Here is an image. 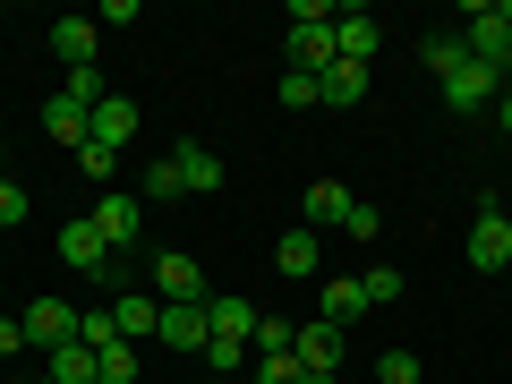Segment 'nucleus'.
Masks as SVG:
<instances>
[{"label":"nucleus","mask_w":512,"mask_h":384,"mask_svg":"<svg viewBox=\"0 0 512 384\" xmlns=\"http://www.w3.org/2000/svg\"><path fill=\"white\" fill-rule=\"evenodd\" d=\"M461 52L487 60V69H504V52H512V0H470V9H461Z\"/></svg>","instance_id":"nucleus-1"},{"label":"nucleus","mask_w":512,"mask_h":384,"mask_svg":"<svg viewBox=\"0 0 512 384\" xmlns=\"http://www.w3.org/2000/svg\"><path fill=\"white\" fill-rule=\"evenodd\" d=\"M86 222L103 231V248H111V256H128L137 239H146V197H137V188H103Z\"/></svg>","instance_id":"nucleus-2"},{"label":"nucleus","mask_w":512,"mask_h":384,"mask_svg":"<svg viewBox=\"0 0 512 384\" xmlns=\"http://www.w3.org/2000/svg\"><path fill=\"white\" fill-rule=\"evenodd\" d=\"M60 265H69V274H86V282H103V291L120 282V256L103 248V231H94L86 214H77V222H60Z\"/></svg>","instance_id":"nucleus-3"},{"label":"nucleus","mask_w":512,"mask_h":384,"mask_svg":"<svg viewBox=\"0 0 512 384\" xmlns=\"http://www.w3.org/2000/svg\"><path fill=\"white\" fill-rule=\"evenodd\" d=\"M461 256H470V274H504V265H512V214H504V205H478V222H470V248H461Z\"/></svg>","instance_id":"nucleus-4"},{"label":"nucleus","mask_w":512,"mask_h":384,"mask_svg":"<svg viewBox=\"0 0 512 384\" xmlns=\"http://www.w3.org/2000/svg\"><path fill=\"white\" fill-rule=\"evenodd\" d=\"M154 342L180 350V359H205V342H214V325H205V299H163V325H154Z\"/></svg>","instance_id":"nucleus-5"},{"label":"nucleus","mask_w":512,"mask_h":384,"mask_svg":"<svg viewBox=\"0 0 512 384\" xmlns=\"http://www.w3.org/2000/svg\"><path fill=\"white\" fill-rule=\"evenodd\" d=\"M495 94H504V69H487V60H461L453 77H444V103L470 120V111H495Z\"/></svg>","instance_id":"nucleus-6"},{"label":"nucleus","mask_w":512,"mask_h":384,"mask_svg":"<svg viewBox=\"0 0 512 384\" xmlns=\"http://www.w3.org/2000/svg\"><path fill=\"white\" fill-rule=\"evenodd\" d=\"M154 291H163V299H214V291H205V265H197L188 248H163V256H154Z\"/></svg>","instance_id":"nucleus-7"},{"label":"nucleus","mask_w":512,"mask_h":384,"mask_svg":"<svg viewBox=\"0 0 512 384\" xmlns=\"http://www.w3.org/2000/svg\"><path fill=\"white\" fill-rule=\"evenodd\" d=\"M18 325H26V342H35V350H60V342H77V308H69V299H35V308H26Z\"/></svg>","instance_id":"nucleus-8"},{"label":"nucleus","mask_w":512,"mask_h":384,"mask_svg":"<svg viewBox=\"0 0 512 384\" xmlns=\"http://www.w3.org/2000/svg\"><path fill=\"white\" fill-rule=\"evenodd\" d=\"M94 52H103V26L94 18H52V60L60 69H94Z\"/></svg>","instance_id":"nucleus-9"},{"label":"nucleus","mask_w":512,"mask_h":384,"mask_svg":"<svg viewBox=\"0 0 512 384\" xmlns=\"http://www.w3.org/2000/svg\"><path fill=\"white\" fill-rule=\"evenodd\" d=\"M43 137L77 154V146L94 137V111H86V103H69V94H52V103H43Z\"/></svg>","instance_id":"nucleus-10"},{"label":"nucleus","mask_w":512,"mask_h":384,"mask_svg":"<svg viewBox=\"0 0 512 384\" xmlns=\"http://www.w3.org/2000/svg\"><path fill=\"white\" fill-rule=\"evenodd\" d=\"M333 60H342V43H333V26H291V69H299V77H325Z\"/></svg>","instance_id":"nucleus-11"},{"label":"nucleus","mask_w":512,"mask_h":384,"mask_svg":"<svg viewBox=\"0 0 512 384\" xmlns=\"http://www.w3.org/2000/svg\"><path fill=\"white\" fill-rule=\"evenodd\" d=\"M205 325H214V342L256 350V308H248V299H205Z\"/></svg>","instance_id":"nucleus-12"},{"label":"nucleus","mask_w":512,"mask_h":384,"mask_svg":"<svg viewBox=\"0 0 512 384\" xmlns=\"http://www.w3.org/2000/svg\"><path fill=\"white\" fill-rule=\"evenodd\" d=\"M333 43H342V60H359V69H367L376 43H384V26L367 18V9H342V18H333Z\"/></svg>","instance_id":"nucleus-13"},{"label":"nucleus","mask_w":512,"mask_h":384,"mask_svg":"<svg viewBox=\"0 0 512 384\" xmlns=\"http://www.w3.org/2000/svg\"><path fill=\"white\" fill-rule=\"evenodd\" d=\"M111 325H120V342H154V325H163V299L120 291V299H111Z\"/></svg>","instance_id":"nucleus-14"},{"label":"nucleus","mask_w":512,"mask_h":384,"mask_svg":"<svg viewBox=\"0 0 512 384\" xmlns=\"http://www.w3.org/2000/svg\"><path fill=\"white\" fill-rule=\"evenodd\" d=\"M350 205H359V197H350L342 180H316V188H308V231H342Z\"/></svg>","instance_id":"nucleus-15"},{"label":"nucleus","mask_w":512,"mask_h":384,"mask_svg":"<svg viewBox=\"0 0 512 384\" xmlns=\"http://www.w3.org/2000/svg\"><path fill=\"white\" fill-rule=\"evenodd\" d=\"M128 137H137V103H128V94H111V103H94V146H111V154H120Z\"/></svg>","instance_id":"nucleus-16"},{"label":"nucleus","mask_w":512,"mask_h":384,"mask_svg":"<svg viewBox=\"0 0 512 384\" xmlns=\"http://www.w3.org/2000/svg\"><path fill=\"white\" fill-rule=\"evenodd\" d=\"M299 367H342V325H325V316H316V325H299Z\"/></svg>","instance_id":"nucleus-17"},{"label":"nucleus","mask_w":512,"mask_h":384,"mask_svg":"<svg viewBox=\"0 0 512 384\" xmlns=\"http://www.w3.org/2000/svg\"><path fill=\"white\" fill-rule=\"evenodd\" d=\"M171 163H180V197H214V188H222V163L205 146H180Z\"/></svg>","instance_id":"nucleus-18"},{"label":"nucleus","mask_w":512,"mask_h":384,"mask_svg":"<svg viewBox=\"0 0 512 384\" xmlns=\"http://www.w3.org/2000/svg\"><path fill=\"white\" fill-rule=\"evenodd\" d=\"M316 256H325V239H316V231H282L274 265H282V274H291V282H308V274H316Z\"/></svg>","instance_id":"nucleus-19"},{"label":"nucleus","mask_w":512,"mask_h":384,"mask_svg":"<svg viewBox=\"0 0 512 384\" xmlns=\"http://www.w3.org/2000/svg\"><path fill=\"white\" fill-rule=\"evenodd\" d=\"M316 86H325V103H333V111H350V103H367V69H359V60H333V69L316 77Z\"/></svg>","instance_id":"nucleus-20"},{"label":"nucleus","mask_w":512,"mask_h":384,"mask_svg":"<svg viewBox=\"0 0 512 384\" xmlns=\"http://www.w3.org/2000/svg\"><path fill=\"white\" fill-rule=\"evenodd\" d=\"M52 384H94V350L86 342H60L52 350Z\"/></svg>","instance_id":"nucleus-21"},{"label":"nucleus","mask_w":512,"mask_h":384,"mask_svg":"<svg viewBox=\"0 0 512 384\" xmlns=\"http://www.w3.org/2000/svg\"><path fill=\"white\" fill-rule=\"evenodd\" d=\"M350 316H367V291L359 282H325V325H350Z\"/></svg>","instance_id":"nucleus-22"},{"label":"nucleus","mask_w":512,"mask_h":384,"mask_svg":"<svg viewBox=\"0 0 512 384\" xmlns=\"http://www.w3.org/2000/svg\"><path fill=\"white\" fill-rule=\"evenodd\" d=\"M60 94H69V103H111V86H103V69H69V77H60Z\"/></svg>","instance_id":"nucleus-23"},{"label":"nucleus","mask_w":512,"mask_h":384,"mask_svg":"<svg viewBox=\"0 0 512 384\" xmlns=\"http://www.w3.org/2000/svg\"><path fill=\"white\" fill-rule=\"evenodd\" d=\"M419 60H427L436 77H453L461 60H470V52H461V35H427V43H419Z\"/></svg>","instance_id":"nucleus-24"},{"label":"nucleus","mask_w":512,"mask_h":384,"mask_svg":"<svg viewBox=\"0 0 512 384\" xmlns=\"http://www.w3.org/2000/svg\"><path fill=\"white\" fill-rule=\"evenodd\" d=\"M137 197H146V205H171V197H180V163H154L146 180H137Z\"/></svg>","instance_id":"nucleus-25"},{"label":"nucleus","mask_w":512,"mask_h":384,"mask_svg":"<svg viewBox=\"0 0 512 384\" xmlns=\"http://www.w3.org/2000/svg\"><path fill=\"white\" fill-rule=\"evenodd\" d=\"M77 171H86L94 188H111V171H120V154H111V146H94V137H86V146H77Z\"/></svg>","instance_id":"nucleus-26"},{"label":"nucleus","mask_w":512,"mask_h":384,"mask_svg":"<svg viewBox=\"0 0 512 384\" xmlns=\"http://www.w3.org/2000/svg\"><path fill=\"white\" fill-rule=\"evenodd\" d=\"M299 325H282V316H256V359H274V350H291Z\"/></svg>","instance_id":"nucleus-27"},{"label":"nucleus","mask_w":512,"mask_h":384,"mask_svg":"<svg viewBox=\"0 0 512 384\" xmlns=\"http://www.w3.org/2000/svg\"><path fill=\"white\" fill-rule=\"evenodd\" d=\"M419 376H427V367L410 359V350H384V359H376V384H419Z\"/></svg>","instance_id":"nucleus-28"},{"label":"nucleus","mask_w":512,"mask_h":384,"mask_svg":"<svg viewBox=\"0 0 512 384\" xmlns=\"http://www.w3.org/2000/svg\"><path fill=\"white\" fill-rule=\"evenodd\" d=\"M282 103H291V111H308V103H325V86H316V77H299V69H282Z\"/></svg>","instance_id":"nucleus-29"},{"label":"nucleus","mask_w":512,"mask_h":384,"mask_svg":"<svg viewBox=\"0 0 512 384\" xmlns=\"http://www.w3.org/2000/svg\"><path fill=\"white\" fill-rule=\"evenodd\" d=\"M359 291H367V308H384V299H402V274L376 265V274H359Z\"/></svg>","instance_id":"nucleus-30"},{"label":"nucleus","mask_w":512,"mask_h":384,"mask_svg":"<svg viewBox=\"0 0 512 384\" xmlns=\"http://www.w3.org/2000/svg\"><path fill=\"white\" fill-rule=\"evenodd\" d=\"M256 384H299V350H274V359H256Z\"/></svg>","instance_id":"nucleus-31"},{"label":"nucleus","mask_w":512,"mask_h":384,"mask_svg":"<svg viewBox=\"0 0 512 384\" xmlns=\"http://www.w3.org/2000/svg\"><path fill=\"white\" fill-rule=\"evenodd\" d=\"M26 214H35V205H26V188H18V180H0V231H18Z\"/></svg>","instance_id":"nucleus-32"},{"label":"nucleus","mask_w":512,"mask_h":384,"mask_svg":"<svg viewBox=\"0 0 512 384\" xmlns=\"http://www.w3.org/2000/svg\"><path fill=\"white\" fill-rule=\"evenodd\" d=\"M376 231H384V222H376V205L359 197V205H350V222H342V239H376Z\"/></svg>","instance_id":"nucleus-33"},{"label":"nucleus","mask_w":512,"mask_h":384,"mask_svg":"<svg viewBox=\"0 0 512 384\" xmlns=\"http://www.w3.org/2000/svg\"><path fill=\"white\" fill-rule=\"evenodd\" d=\"M342 9H325V0H291V26H333Z\"/></svg>","instance_id":"nucleus-34"},{"label":"nucleus","mask_w":512,"mask_h":384,"mask_svg":"<svg viewBox=\"0 0 512 384\" xmlns=\"http://www.w3.org/2000/svg\"><path fill=\"white\" fill-rule=\"evenodd\" d=\"M18 350H26V325H18V316H0V359H18Z\"/></svg>","instance_id":"nucleus-35"},{"label":"nucleus","mask_w":512,"mask_h":384,"mask_svg":"<svg viewBox=\"0 0 512 384\" xmlns=\"http://www.w3.org/2000/svg\"><path fill=\"white\" fill-rule=\"evenodd\" d=\"M495 128H504V137H512V86L495 94Z\"/></svg>","instance_id":"nucleus-36"},{"label":"nucleus","mask_w":512,"mask_h":384,"mask_svg":"<svg viewBox=\"0 0 512 384\" xmlns=\"http://www.w3.org/2000/svg\"><path fill=\"white\" fill-rule=\"evenodd\" d=\"M299 384H342V376H333V367H299Z\"/></svg>","instance_id":"nucleus-37"},{"label":"nucleus","mask_w":512,"mask_h":384,"mask_svg":"<svg viewBox=\"0 0 512 384\" xmlns=\"http://www.w3.org/2000/svg\"><path fill=\"white\" fill-rule=\"evenodd\" d=\"M504 86H512V52H504Z\"/></svg>","instance_id":"nucleus-38"},{"label":"nucleus","mask_w":512,"mask_h":384,"mask_svg":"<svg viewBox=\"0 0 512 384\" xmlns=\"http://www.w3.org/2000/svg\"><path fill=\"white\" fill-rule=\"evenodd\" d=\"M0 180H9V154H0Z\"/></svg>","instance_id":"nucleus-39"},{"label":"nucleus","mask_w":512,"mask_h":384,"mask_svg":"<svg viewBox=\"0 0 512 384\" xmlns=\"http://www.w3.org/2000/svg\"><path fill=\"white\" fill-rule=\"evenodd\" d=\"M205 384H231V376H205Z\"/></svg>","instance_id":"nucleus-40"},{"label":"nucleus","mask_w":512,"mask_h":384,"mask_svg":"<svg viewBox=\"0 0 512 384\" xmlns=\"http://www.w3.org/2000/svg\"><path fill=\"white\" fill-rule=\"evenodd\" d=\"M35 384H52V376H35Z\"/></svg>","instance_id":"nucleus-41"}]
</instances>
